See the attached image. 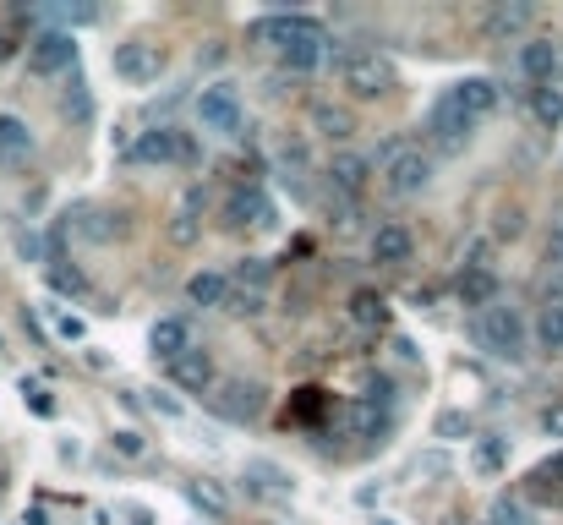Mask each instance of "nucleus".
I'll return each instance as SVG.
<instances>
[{
	"instance_id": "de8ad7c7",
	"label": "nucleus",
	"mask_w": 563,
	"mask_h": 525,
	"mask_svg": "<svg viewBox=\"0 0 563 525\" xmlns=\"http://www.w3.org/2000/svg\"><path fill=\"white\" fill-rule=\"evenodd\" d=\"M372 525H394V520H372Z\"/></svg>"
},
{
	"instance_id": "bb28decb",
	"label": "nucleus",
	"mask_w": 563,
	"mask_h": 525,
	"mask_svg": "<svg viewBox=\"0 0 563 525\" xmlns=\"http://www.w3.org/2000/svg\"><path fill=\"white\" fill-rule=\"evenodd\" d=\"M350 433H356V438H378V443H383V433H389V416H383L378 405L361 400L356 411H350Z\"/></svg>"
},
{
	"instance_id": "f704fd0d",
	"label": "nucleus",
	"mask_w": 563,
	"mask_h": 525,
	"mask_svg": "<svg viewBox=\"0 0 563 525\" xmlns=\"http://www.w3.org/2000/svg\"><path fill=\"white\" fill-rule=\"evenodd\" d=\"M279 55H285L290 72H312V66L323 61V44H290V50H279Z\"/></svg>"
},
{
	"instance_id": "a18cd8bd",
	"label": "nucleus",
	"mask_w": 563,
	"mask_h": 525,
	"mask_svg": "<svg viewBox=\"0 0 563 525\" xmlns=\"http://www.w3.org/2000/svg\"><path fill=\"white\" fill-rule=\"evenodd\" d=\"M132 525H154V515H148V509H132Z\"/></svg>"
},
{
	"instance_id": "dca6fc26",
	"label": "nucleus",
	"mask_w": 563,
	"mask_h": 525,
	"mask_svg": "<svg viewBox=\"0 0 563 525\" xmlns=\"http://www.w3.org/2000/svg\"><path fill=\"white\" fill-rule=\"evenodd\" d=\"M454 296H460V307L487 312L492 301H498V274H492V268H460V279H454Z\"/></svg>"
},
{
	"instance_id": "b1692460",
	"label": "nucleus",
	"mask_w": 563,
	"mask_h": 525,
	"mask_svg": "<svg viewBox=\"0 0 563 525\" xmlns=\"http://www.w3.org/2000/svg\"><path fill=\"white\" fill-rule=\"evenodd\" d=\"M476 476H503V465H509V438H476Z\"/></svg>"
},
{
	"instance_id": "f3484780",
	"label": "nucleus",
	"mask_w": 563,
	"mask_h": 525,
	"mask_svg": "<svg viewBox=\"0 0 563 525\" xmlns=\"http://www.w3.org/2000/svg\"><path fill=\"white\" fill-rule=\"evenodd\" d=\"M410 252H416V241H410V230H405V225H378V230H372V263H383V268H405V263H410Z\"/></svg>"
},
{
	"instance_id": "c03bdc74",
	"label": "nucleus",
	"mask_w": 563,
	"mask_h": 525,
	"mask_svg": "<svg viewBox=\"0 0 563 525\" xmlns=\"http://www.w3.org/2000/svg\"><path fill=\"white\" fill-rule=\"evenodd\" d=\"M55 329H61V340H82V323H77V318H61Z\"/></svg>"
},
{
	"instance_id": "a19ab883",
	"label": "nucleus",
	"mask_w": 563,
	"mask_h": 525,
	"mask_svg": "<svg viewBox=\"0 0 563 525\" xmlns=\"http://www.w3.org/2000/svg\"><path fill=\"white\" fill-rule=\"evenodd\" d=\"M542 427H547L553 438H563V400H558V405H547V411H542Z\"/></svg>"
},
{
	"instance_id": "72a5a7b5",
	"label": "nucleus",
	"mask_w": 563,
	"mask_h": 525,
	"mask_svg": "<svg viewBox=\"0 0 563 525\" xmlns=\"http://www.w3.org/2000/svg\"><path fill=\"white\" fill-rule=\"evenodd\" d=\"M50 285L61 290V296H88V279H82L77 268H66V263H50Z\"/></svg>"
},
{
	"instance_id": "20e7f679",
	"label": "nucleus",
	"mask_w": 563,
	"mask_h": 525,
	"mask_svg": "<svg viewBox=\"0 0 563 525\" xmlns=\"http://www.w3.org/2000/svg\"><path fill=\"white\" fill-rule=\"evenodd\" d=\"M334 77H339V88H345L350 99H378V93H389V83H394L389 61H383V55H361V50L339 55Z\"/></svg>"
},
{
	"instance_id": "5701e85b",
	"label": "nucleus",
	"mask_w": 563,
	"mask_h": 525,
	"mask_svg": "<svg viewBox=\"0 0 563 525\" xmlns=\"http://www.w3.org/2000/svg\"><path fill=\"white\" fill-rule=\"evenodd\" d=\"M225 290H230V279L214 274V268H203V274L186 279V301H192V307H219V301H225Z\"/></svg>"
},
{
	"instance_id": "4c0bfd02",
	"label": "nucleus",
	"mask_w": 563,
	"mask_h": 525,
	"mask_svg": "<svg viewBox=\"0 0 563 525\" xmlns=\"http://www.w3.org/2000/svg\"><path fill=\"white\" fill-rule=\"evenodd\" d=\"M536 482H547V487H563V449H558V454H547V460H542V471H536Z\"/></svg>"
},
{
	"instance_id": "ddd939ff",
	"label": "nucleus",
	"mask_w": 563,
	"mask_h": 525,
	"mask_svg": "<svg viewBox=\"0 0 563 525\" xmlns=\"http://www.w3.org/2000/svg\"><path fill=\"white\" fill-rule=\"evenodd\" d=\"M170 378L181 383V389H192V394H214L219 372H214V356L192 345V350H186V356H175V361H170Z\"/></svg>"
},
{
	"instance_id": "2f4dec72",
	"label": "nucleus",
	"mask_w": 563,
	"mask_h": 525,
	"mask_svg": "<svg viewBox=\"0 0 563 525\" xmlns=\"http://www.w3.org/2000/svg\"><path fill=\"white\" fill-rule=\"evenodd\" d=\"M186 498H192L197 509H208V515H230V498L219 493L214 482H192V487H186Z\"/></svg>"
},
{
	"instance_id": "9b49d317",
	"label": "nucleus",
	"mask_w": 563,
	"mask_h": 525,
	"mask_svg": "<svg viewBox=\"0 0 563 525\" xmlns=\"http://www.w3.org/2000/svg\"><path fill=\"white\" fill-rule=\"evenodd\" d=\"M471 132H476V121H465L449 99H438L427 110V137L438 143V154H460V148L471 143Z\"/></svg>"
},
{
	"instance_id": "a211bd4d",
	"label": "nucleus",
	"mask_w": 563,
	"mask_h": 525,
	"mask_svg": "<svg viewBox=\"0 0 563 525\" xmlns=\"http://www.w3.org/2000/svg\"><path fill=\"white\" fill-rule=\"evenodd\" d=\"M148 350H154L159 361H175L192 350V323L186 318H159L154 329H148Z\"/></svg>"
},
{
	"instance_id": "37998d69",
	"label": "nucleus",
	"mask_w": 563,
	"mask_h": 525,
	"mask_svg": "<svg viewBox=\"0 0 563 525\" xmlns=\"http://www.w3.org/2000/svg\"><path fill=\"white\" fill-rule=\"evenodd\" d=\"M22 394H28V405H33L39 416H55V400H50L44 389H22Z\"/></svg>"
},
{
	"instance_id": "9d476101",
	"label": "nucleus",
	"mask_w": 563,
	"mask_h": 525,
	"mask_svg": "<svg viewBox=\"0 0 563 525\" xmlns=\"http://www.w3.org/2000/svg\"><path fill=\"white\" fill-rule=\"evenodd\" d=\"M110 66H115V77H121V83L143 88V83H154V77H159L164 55L154 50V44L132 39V44H115V50H110Z\"/></svg>"
},
{
	"instance_id": "412c9836",
	"label": "nucleus",
	"mask_w": 563,
	"mask_h": 525,
	"mask_svg": "<svg viewBox=\"0 0 563 525\" xmlns=\"http://www.w3.org/2000/svg\"><path fill=\"white\" fill-rule=\"evenodd\" d=\"M350 323H356V329H383V323H389V301H383L378 290H356V296H350Z\"/></svg>"
},
{
	"instance_id": "a878e982",
	"label": "nucleus",
	"mask_w": 563,
	"mask_h": 525,
	"mask_svg": "<svg viewBox=\"0 0 563 525\" xmlns=\"http://www.w3.org/2000/svg\"><path fill=\"white\" fill-rule=\"evenodd\" d=\"M28 148H33L28 121H22V115H0V154L17 159V154H28Z\"/></svg>"
},
{
	"instance_id": "cd10ccee",
	"label": "nucleus",
	"mask_w": 563,
	"mask_h": 525,
	"mask_svg": "<svg viewBox=\"0 0 563 525\" xmlns=\"http://www.w3.org/2000/svg\"><path fill=\"white\" fill-rule=\"evenodd\" d=\"M121 214H104V208H82V236H93V241H115V236H126V225H115Z\"/></svg>"
},
{
	"instance_id": "c9c22d12",
	"label": "nucleus",
	"mask_w": 563,
	"mask_h": 525,
	"mask_svg": "<svg viewBox=\"0 0 563 525\" xmlns=\"http://www.w3.org/2000/svg\"><path fill=\"white\" fill-rule=\"evenodd\" d=\"M170 241H175V247H192V241H197V214L175 208V219H170Z\"/></svg>"
},
{
	"instance_id": "4be33fe9",
	"label": "nucleus",
	"mask_w": 563,
	"mask_h": 525,
	"mask_svg": "<svg viewBox=\"0 0 563 525\" xmlns=\"http://www.w3.org/2000/svg\"><path fill=\"white\" fill-rule=\"evenodd\" d=\"M525 334L536 340V350L558 356V350H563V307H542V312H536V323H531Z\"/></svg>"
},
{
	"instance_id": "f03ea898",
	"label": "nucleus",
	"mask_w": 563,
	"mask_h": 525,
	"mask_svg": "<svg viewBox=\"0 0 563 525\" xmlns=\"http://www.w3.org/2000/svg\"><path fill=\"white\" fill-rule=\"evenodd\" d=\"M246 44H274V50H290V44H328L318 17H301V11H274V17L246 22Z\"/></svg>"
},
{
	"instance_id": "393cba45",
	"label": "nucleus",
	"mask_w": 563,
	"mask_h": 525,
	"mask_svg": "<svg viewBox=\"0 0 563 525\" xmlns=\"http://www.w3.org/2000/svg\"><path fill=\"white\" fill-rule=\"evenodd\" d=\"M531 115H536V126H547V132H558L563 126V93L547 83V88H531Z\"/></svg>"
},
{
	"instance_id": "6ab92c4d",
	"label": "nucleus",
	"mask_w": 563,
	"mask_h": 525,
	"mask_svg": "<svg viewBox=\"0 0 563 525\" xmlns=\"http://www.w3.org/2000/svg\"><path fill=\"white\" fill-rule=\"evenodd\" d=\"M531 17H536L531 6H492V11H487V39H492V44L525 39V28H531Z\"/></svg>"
},
{
	"instance_id": "e433bc0d",
	"label": "nucleus",
	"mask_w": 563,
	"mask_h": 525,
	"mask_svg": "<svg viewBox=\"0 0 563 525\" xmlns=\"http://www.w3.org/2000/svg\"><path fill=\"white\" fill-rule=\"evenodd\" d=\"M547 274H563V219L553 225V236H547Z\"/></svg>"
},
{
	"instance_id": "c756f323",
	"label": "nucleus",
	"mask_w": 563,
	"mask_h": 525,
	"mask_svg": "<svg viewBox=\"0 0 563 525\" xmlns=\"http://www.w3.org/2000/svg\"><path fill=\"white\" fill-rule=\"evenodd\" d=\"M432 438H443V443L471 438V416H465V411H438V422H432Z\"/></svg>"
},
{
	"instance_id": "6e6552de",
	"label": "nucleus",
	"mask_w": 563,
	"mask_h": 525,
	"mask_svg": "<svg viewBox=\"0 0 563 525\" xmlns=\"http://www.w3.org/2000/svg\"><path fill=\"white\" fill-rule=\"evenodd\" d=\"M208 405H214V411L225 416V422H257V416H263V383L225 378V383H214Z\"/></svg>"
},
{
	"instance_id": "7c9ffc66",
	"label": "nucleus",
	"mask_w": 563,
	"mask_h": 525,
	"mask_svg": "<svg viewBox=\"0 0 563 525\" xmlns=\"http://www.w3.org/2000/svg\"><path fill=\"white\" fill-rule=\"evenodd\" d=\"M219 307H225L230 318H263V296H252V290H236V285L225 290V301H219Z\"/></svg>"
},
{
	"instance_id": "423d86ee",
	"label": "nucleus",
	"mask_w": 563,
	"mask_h": 525,
	"mask_svg": "<svg viewBox=\"0 0 563 525\" xmlns=\"http://www.w3.org/2000/svg\"><path fill=\"white\" fill-rule=\"evenodd\" d=\"M378 175H383V192L389 197H416V192H427V181H432V159L421 154V148H394Z\"/></svg>"
},
{
	"instance_id": "39448f33",
	"label": "nucleus",
	"mask_w": 563,
	"mask_h": 525,
	"mask_svg": "<svg viewBox=\"0 0 563 525\" xmlns=\"http://www.w3.org/2000/svg\"><path fill=\"white\" fill-rule=\"evenodd\" d=\"M192 110H197V126L214 132V137H241V126H246V110H241L236 88H225V83H208L203 93H197Z\"/></svg>"
},
{
	"instance_id": "c85d7f7f",
	"label": "nucleus",
	"mask_w": 563,
	"mask_h": 525,
	"mask_svg": "<svg viewBox=\"0 0 563 525\" xmlns=\"http://www.w3.org/2000/svg\"><path fill=\"white\" fill-rule=\"evenodd\" d=\"M268 279H274V268H268L263 258H241V263H236V290H252V296H263Z\"/></svg>"
},
{
	"instance_id": "58836bf2",
	"label": "nucleus",
	"mask_w": 563,
	"mask_h": 525,
	"mask_svg": "<svg viewBox=\"0 0 563 525\" xmlns=\"http://www.w3.org/2000/svg\"><path fill=\"white\" fill-rule=\"evenodd\" d=\"M115 449H121L126 460H137V454H143V433H132V427H121V433H115Z\"/></svg>"
},
{
	"instance_id": "1a4fd4ad",
	"label": "nucleus",
	"mask_w": 563,
	"mask_h": 525,
	"mask_svg": "<svg viewBox=\"0 0 563 525\" xmlns=\"http://www.w3.org/2000/svg\"><path fill=\"white\" fill-rule=\"evenodd\" d=\"M219 219H225V230H268L274 225V203H268L257 186H236V192L225 197V208H219Z\"/></svg>"
},
{
	"instance_id": "ea45409f",
	"label": "nucleus",
	"mask_w": 563,
	"mask_h": 525,
	"mask_svg": "<svg viewBox=\"0 0 563 525\" xmlns=\"http://www.w3.org/2000/svg\"><path fill=\"white\" fill-rule=\"evenodd\" d=\"M148 405H154L159 416H181V400H175V394H159L154 389V394H148Z\"/></svg>"
},
{
	"instance_id": "f257e3e1",
	"label": "nucleus",
	"mask_w": 563,
	"mask_h": 525,
	"mask_svg": "<svg viewBox=\"0 0 563 525\" xmlns=\"http://www.w3.org/2000/svg\"><path fill=\"white\" fill-rule=\"evenodd\" d=\"M476 345L498 361H525L531 356V334H525V318L520 307L509 301H492L487 312H476Z\"/></svg>"
},
{
	"instance_id": "49530a36",
	"label": "nucleus",
	"mask_w": 563,
	"mask_h": 525,
	"mask_svg": "<svg viewBox=\"0 0 563 525\" xmlns=\"http://www.w3.org/2000/svg\"><path fill=\"white\" fill-rule=\"evenodd\" d=\"M0 55H11V39H6V33H0Z\"/></svg>"
},
{
	"instance_id": "aec40b11",
	"label": "nucleus",
	"mask_w": 563,
	"mask_h": 525,
	"mask_svg": "<svg viewBox=\"0 0 563 525\" xmlns=\"http://www.w3.org/2000/svg\"><path fill=\"white\" fill-rule=\"evenodd\" d=\"M312 126H318L328 143H345V137H356V115H350L345 104H334V99H318V104H312Z\"/></svg>"
},
{
	"instance_id": "473e14b6",
	"label": "nucleus",
	"mask_w": 563,
	"mask_h": 525,
	"mask_svg": "<svg viewBox=\"0 0 563 525\" xmlns=\"http://www.w3.org/2000/svg\"><path fill=\"white\" fill-rule=\"evenodd\" d=\"M61 110L72 115V121H93V99H88V83H82V77H72V88H66Z\"/></svg>"
},
{
	"instance_id": "09e8293b",
	"label": "nucleus",
	"mask_w": 563,
	"mask_h": 525,
	"mask_svg": "<svg viewBox=\"0 0 563 525\" xmlns=\"http://www.w3.org/2000/svg\"><path fill=\"white\" fill-rule=\"evenodd\" d=\"M0 165H6V154H0Z\"/></svg>"
},
{
	"instance_id": "0eeeda50",
	"label": "nucleus",
	"mask_w": 563,
	"mask_h": 525,
	"mask_svg": "<svg viewBox=\"0 0 563 525\" xmlns=\"http://www.w3.org/2000/svg\"><path fill=\"white\" fill-rule=\"evenodd\" d=\"M28 66L39 77H55V72H72L77 66V39L66 28H44L28 39Z\"/></svg>"
},
{
	"instance_id": "f8f14e48",
	"label": "nucleus",
	"mask_w": 563,
	"mask_h": 525,
	"mask_svg": "<svg viewBox=\"0 0 563 525\" xmlns=\"http://www.w3.org/2000/svg\"><path fill=\"white\" fill-rule=\"evenodd\" d=\"M443 99L454 104V110L465 115V121H476L482 126L492 110H498V83H487V77H465V83H454L449 93H443Z\"/></svg>"
},
{
	"instance_id": "7ed1b4c3",
	"label": "nucleus",
	"mask_w": 563,
	"mask_h": 525,
	"mask_svg": "<svg viewBox=\"0 0 563 525\" xmlns=\"http://www.w3.org/2000/svg\"><path fill=\"white\" fill-rule=\"evenodd\" d=\"M126 159L132 165H197V143L186 132H175V126H154V132H143L126 148Z\"/></svg>"
},
{
	"instance_id": "79ce46f5",
	"label": "nucleus",
	"mask_w": 563,
	"mask_h": 525,
	"mask_svg": "<svg viewBox=\"0 0 563 525\" xmlns=\"http://www.w3.org/2000/svg\"><path fill=\"white\" fill-rule=\"evenodd\" d=\"M487 525H525V515H520L514 504H498V509H492V520H487Z\"/></svg>"
},
{
	"instance_id": "4468645a",
	"label": "nucleus",
	"mask_w": 563,
	"mask_h": 525,
	"mask_svg": "<svg viewBox=\"0 0 563 525\" xmlns=\"http://www.w3.org/2000/svg\"><path fill=\"white\" fill-rule=\"evenodd\" d=\"M367 181H372V165L361 154H334L328 159V186H334L345 203H356V197L367 192Z\"/></svg>"
},
{
	"instance_id": "2eb2a0df",
	"label": "nucleus",
	"mask_w": 563,
	"mask_h": 525,
	"mask_svg": "<svg viewBox=\"0 0 563 525\" xmlns=\"http://www.w3.org/2000/svg\"><path fill=\"white\" fill-rule=\"evenodd\" d=\"M520 72H525V83L547 88L558 72V44L553 39H520Z\"/></svg>"
}]
</instances>
